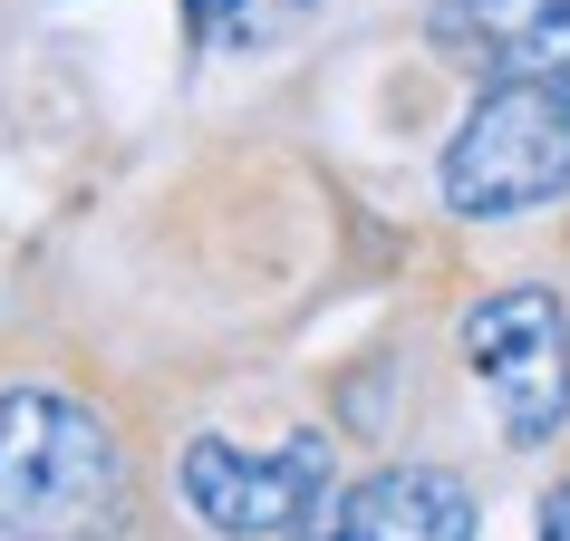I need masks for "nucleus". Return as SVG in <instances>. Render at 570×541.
Masks as SVG:
<instances>
[{"mask_svg":"<svg viewBox=\"0 0 570 541\" xmlns=\"http://www.w3.org/2000/svg\"><path fill=\"white\" fill-rule=\"evenodd\" d=\"M126 493V454L97 406L59 387H0V532L88 541Z\"/></svg>","mask_w":570,"mask_h":541,"instance_id":"nucleus-1","label":"nucleus"},{"mask_svg":"<svg viewBox=\"0 0 570 541\" xmlns=\"http://www.w3.org/2000/svg\"><path fill=\"white\" fill-rule=\"evenodd\" d=\"M435 175H445V204L464 223H512V213L561 204L570 194V78L483 88Z\"/></svg>","mask_w":570,"mask_h":541,"instance_id":"nucleus-2","label":"nucleus"},{"mask_svg":"<svg viewBox=\"0 0 570 541\" xmlns=\"http://www.w3.org/2000/svg\"><path fill=\"white\" fill-rule=\"evenodd\" d=\"M464 358L493 387L503 445H551L570 425V319L551 291H493L464 309Z\"/></svg>","mask_w":570,"mask_h":541,"instance_id":"nucleus-3","label":"nucleus"},{"mask_svg":"<svg viewBox=\"0 0 570 541\" xmlns=\"http://www.w3.org/2000/svg\"><path fill=\"white\" fill-rule=\"evenodd\" d=\"M184 503L204 512L223 541H281L330 503V435H281L271 454L233 435H194L184 445Z\"/></svg>","mask_w":570,"mask_h":541,"instance_id":"nucleus-4","label":"nucleus"},{"mask_svg":"<svg viewBox=\"0 0 570 541\" xmlns=\"http://www.w3.org/2000/svg\"><path fill=\"white\" fill-rule=\"evenodd\" d=\"M425 39L483 88L570 78V0H425Z\"/></svg>","mask_w":570,"mask_h":541,"instance_id":"nucleus-5","label":"nucleus"},{"mask_svg":"<svg viewBox=\"0 0 570 541\" xmlns=\"http://www.w3.org/2000/svg\"><path fill=\"white\" fill-rule=\"evenodd\" d=\"M301 541H474V493L445 464H387L301 522Z\"/></svg>","mask_w":570,"mask_h":541,"instance_id":"nucleus-6","label":"nucleus"},{"mask_svg":"<svg viewBox=\"0 0 570 541\" xmlns=\"http://www.w3.org/2000/svg\"><path fill=\"white\" fill-rule=\"evenodd\" d=\"M320 0H184V30L204 49H271L281 30H301Z\"/></svg>","mask_w":570,"mask_h":541,"instance_id":"nucleus-7","label":"nucleus"},{"mask_svg":"<svg viewBox=\"0 0 570 541\" xmlns=\"http://www.w3.org/2000/svg\"><path fill=\"white\" fill-rule=\"evenodd\" d=\"M541 541H570V483H561V493H541Z\"/></svg>","mask_w":570,"mask_h":541,"instance_id":"nucleus-8","label":"nucleus"}]
</instances>
